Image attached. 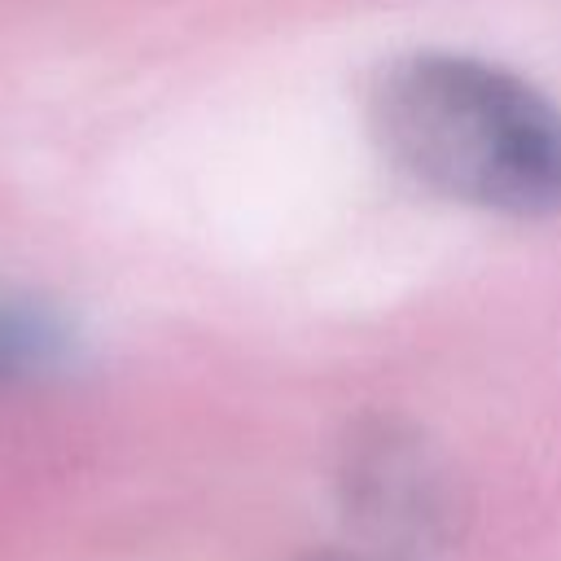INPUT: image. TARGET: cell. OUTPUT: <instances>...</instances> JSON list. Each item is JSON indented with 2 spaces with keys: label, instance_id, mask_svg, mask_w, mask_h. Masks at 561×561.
I'll use <instances>...</instances> for the list:
<instances>
[{
  "label": "cell",
  "instance_id": "obj_2",
  "mask_svg": "<svg viewBox=\"0 0 561 561\" xmlns=\"http://www.w3.org/2000/svg\"><path fill=\"white\" fill-rule=\"evenodd\" d=\"M337 504L355 561H430L456 535V482L434 443L390 416L351 430L337 456Z\"/></svg>",
  "mask_w": 561,
  "mask_h": 561
},
{
  "label": "cell",
  "instance_id": "obj_1",
  "mask_svg": "<svg viewBox=\"0 0 561 561\" xmlns=\"http://www.w3.org/2000/svg\"><path fill=\"white\" fill-rule=\"evenodd\" d=\"M381 149L425 188L500 215L561 210V105L465 53H408L373 83Z\"/></svg>",
  "mask_w": 561,
  "mask_h": 561
},
{
  "label": "cell",
  "instance_id": "obj_3",
  "mask_svg": "<svg viewBox=\"0 0 561 561\" xmlns=\"http://www.w3.org/2000/svg\"><path fill=\"white\" fill-rule=\"evenodd\" d=\"M79 355L75 324L26 294H0V399L57 381Z\"/></svg>",
  "mask_w": 561,
  "mask_h": 561
}]
</instances>
